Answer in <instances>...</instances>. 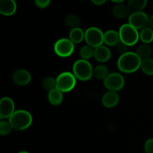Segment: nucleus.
Listing matches in <instances>:
<instances>
[{"mask_svg": "<svg viewBox=\"0 0 153 153\" xmlns=\"http://www.w3.org/2000/svg\"><path fill=\"white\" fill-rule=\"evenodd\" d=\"M111 55V53L109 48L103 45L98 46L94 49V57L99 62H106L110 59Z\"/></svg>", "mask_w": 153, "mask_h": 153, "instance_id": "obj_14", "label": "nucleus"}, {"mask_svg": "<svg viewBox=\"0 0 153 153\" xmlns=\"http://www.w3.org/2000/svg\"><path fill=\"white\" fill-rule=\"evenodd\" d=\"M56 88L62 93L71 91L76 84V78L70 72H63L56 79Z\"/></svg>", "mask_w": 153, "mask_h": 153, "instance_id": "obj_5", "label": "nucleus"}, {"mask_svg": "<svg viewBox=\"0 0 153 153\" xmlns=\"http://www.w3.org/2000/svg\"><path fill=\"white\" fill-rule=\"evenodd\" d=\"M65 23L67 26L73 28H79L81 24V19L77 15L69 14L65 18Z\"/></svg>", "mask_w": 153, "mask_h": 153, "instance_id": "obj_24", "label": "nucleus"}, {"mask_svg": "<svg viewBox=\"0 0 153 153\" xmlns=\"http://www.w3.org/2000/svg\"><path fill=\"white\" fill-rule=\"evenodd\" d=\"M136 29H143L149 25V17L145 12H132L128 16V22Z\"/></svg>", "mask_w": 153, "mask_h": 153, "instance_id": "obj_9", "label": "nucleus"}, {"mask_svg": "<svg viewBox=\"0 0 153 153\" xmlns=\"http://www.w3.org/2000/svg\"><path fill=\"white\" fill-rule=\"evenodd\" d=\"M42 85L43 88L48 91H50L56 88V79L51 76L46 77L42 82Z\"/></svg>", "mask_w": 153, "mask_h": 153, "instance_id": "obj_26", "label": "nucleus"}, {"mask_svg": "<svg viewBox=\"0 0 153 153\" xmlns=\"http://www.w3.org/2000/svg\"><path fill=\"white\" fill-rule=\"evenodd\" d=\"M120 101V96L116 91H108L102 98V103L103 105L108 108L115 107Z\"/></svg>", "mask_w": 153, "mask_h": 153, "instance_id": "obj_12", "label": "nucleus"}, {"mask_svg": "<svg viewBox=\"0 0 153 153\" xmlns=\"http://www.w3.org/2000/svg\"><path fill=\"white\" fill-rule=\"evenodd\" d=\"M32 120L33 118L31 113L22 109L15 111L14 113L9 118V123L12 128L16 131L26 129L31 125Z\"/></svg>", "mask_w": 153, "mask_h": 153, "instance_id": "obj_2", "label": "nucleus"}, {"mask_svg": "<svg viewBox=\"0 0 153 153\" xmlns=\"http://www.w3.org/2000/svg\"><path fill=\"white\" fill-rule=\"evenodd\" d=\"M85 40L87 44L95 49L104 43V33L97 27H90L85 31Z\"/></svg>", "mask_w": 153, "mask_h": 153, "instance_id": "obj_6", "label": "nucleus"}, {"mask_svg": "<svg viewBox=\"0 0 153 153\" xmlns=\"http://www.w3.org/2000/svg\"><path fill=\"white\" fill-rule=\"evenodd\" d=\"M12 80L14 84L19 86L27 85L31 80V73L28 70L23 69L16 70L12 75Z\"/></svg>", "mask_w": 153, "mask_h": 153, "instance_id": "obj_11", "label": "nucleus"}, {"mask_svg": "<svg viewBox=\"0 0 153 153\" xmlns=\"http://www.w3.org/2000/svg\"><path fill=\"white\" fill-rule=\"evenodd\" d=\"M109 75V71L108 67L105 65L100 64V65L97 66L95 68H94V73L93 76L98 80H103L106 79Z\"/></svg>", "mask_w": 153, "mask_h": 153, "instance_id": "obj_18", "label": "nucleus"}, {"mask_svg": "<svg viewBox=\"0 0 153 153\" xmlns=\"http://www.w3.org/2000/svg\"><path fill=\"white\" fill-rule=\"evenodd\" d=\"M16 3L14 0H1L0 13L4 16L13 15L16 10Z\"/></svg>", "mask_w": 153, "mask_h": 153, "instance_id": "obj_13", "label": "nucleus"}, {"mask_svg": "<svg viewBox=\"0 0 153 153\" xmlns=\"http://www.w3.org/2000/svg\"><path fill=\"white\" fill-rule=\"evenodd\" d=\"M15 111V105L10 97H2L0 100V117L1 120L10 118Z\"/></svg>", "mask_w": 153, "mask_h": 153, "instance_id": "obj_10", "label": "nucleus"}, {"mask_svg": "<svg viewBox=\"0 0 153 153\" xmlns=\"http://www.w3.org/2000/svg\"><path fill=\"white\" fill-rule=\"evenodd\" d=\"M141 61L136 52H128L120 55L117 61V67L123 73H134L140 68Z\"/></svg>", "mask_w": 153, "mask_h": 153, "instance_id": "obj_1", "label": "nucleus"}, {"mask_svg": "<svg viewBox=\"0 0 153 153\" xmlns=\"http://www.w3.org/2000/svg\"><path fill=\"white\" fill-rule=\"evenodd\" d=\"M104 85L107 89L111 91H118L122 89L125 84L124 78L120 73H109L106 79L103 81Z\"/></svg>", "mask_w": 153, "mask_h": 153, "instance_id": "obj_8", "label": "nucleus"}, {"mask_svg": "<svg viewBox=\"0 0 153 153\" xmlns=\"http://www.w3.org/2000/svg\"><path fill=\"white\" fill-rule=\"evenodd\" d=\"M149 27L153 29V14L149 17Z\"/></svg>", "mask_w": 153, "mask_h": 153, "instance_id": "obj_32", "label": "nucleus"}, {"mask_svg": "<svg viewBox=\"0 0 153 153\" xmlns=\"http://www.w3.org/2000/svg\"><path fill=\"white\" fill-rule=\"evenodd\" d=\"M73 75L81 81H88L93 76L94 68L88 60L79 59L73 64Z\"/></svg>", "mask_w": 153, "mask_h": 153, "instance_id": "obj_3", "label": "nucleus"}, {"mask_svg": "<svg viewBox=\"0 0 153 153\" xmlns=\"http://www.w3.org/2000/svg\"><path fill=\"white\" fill-rule=\"evenodd\" d=\"M92 2L97 5H102L105 2V0H92Z\"/></svg>", "mask_w": 153, "mask_h": 153, "instance_id": "obj_31", "label": "nucleus"}, {"mask_svg": "<svg viewBox=\"0 0 153 153\" xmlns=\"http://www.w3.org/2000/svg\"><path fill=\"white\" fill-rule=\"evenodd\" d=\"M147 4L146 0H129L127 5L133 12L142 11Z\"/></svg>", "mask_w": 153, "mask_h": 153, "instance_id": "obj_20", "label": "nucleus"}, {"mask_svg": "<svg viewBox=\"0 0 153 153\" xmlns=\"http://www.w3.org/2000/svg\"><path fill=\"white\" fill-rule=\"evenodd\" d=\"M112 13L117 19H123L128 16L130 13V9L128 5L125 4H117L112 9Z\"/></svg>", "mask_w": 153, "mask_h": 153, "instance_id": "obj_16", "label": "nucleus"}, {"mask_svg": "<svg viewBox=\"0 0 153 153\" xmlns=\"http://www.w3.org/2000/svg\"><path fill=\"white\" fill-rule=\"evenodd\" d=\"M94 48L89 45H85L80 49V55L82 59L88 60L94 55Z\"/></svg>", "mask_w": 153, "mask_h": 153, "instance_id": "obj_25", "label": "nucleus"}, {"mask_svg": "<svg viewBox=\"0 0 153 153\" xmlns=\"http://www.w3.org/2000/svg\"><path fill=\"white\" fill-rule=\"evenodd\" d=\"M70 39L74 43H79L85 39V32L81 28H73L70 31Z\"/></svg>", "mask_w": 153, "mask_h": 153, "instance_id": "obj_21", "label": "nucleus"}, {"mask_svg": "<svg viewBox=\"0 0 153 153\" xmlns=\"http://www.w3.org/2000/svg\"><path fill=\"white\" fill-rule=\"evenodd\" d=\"M18 153H29V152H27V151H21V152H19Z\"/></svg>", "mask_w": 153, "mask_h": 153, "instance_id": "obj_34", "label": "nucleus"}, {"mask_svg": "<svg viewBox=\"0 0 153 153\" xmlns=\"http://www.w3.org/2000/svg\"><path fill=\"white\" fill-rule=\"evenodd\" d=\"M152 57H153V49H152Z\"/></svg>", "mask_w": 153, "mask_h": 153, "instance_id": "obj_35", "label": "nucleus"}, {"mask_svg": "<svg viewBox=\"0 0 153 153\" xmlns=\"http://www.w3.org/2000/svg\"><path fill=\"white\" fill-rule=\"evenodd\" d=\"M120 41L119 31L108 30L104 33V43L108 46H116Z\"/></svg>", "mask_w": 153, "mask_h": 153, "instance_id": "obj_15", "label": "nucleus"}, {"mask_svg": "<svg viewBox=\"0 0 153 153\" xmlns=\"http://www.w3.org/2000/svg\"><path fill=\"white\" fill-rule=\"evenodd\" d=\"M75 43L70 38H63L57 40L54 45V51L58 56L68 57L73 53L75 49Z\"/></svg>", "mask_w": 153, "mask_h": 153, "instance_id": "obj_7", "label": "nucleus"}, {"mask_svg": "<svg viewBox=\"0 0 153 153\" xmlns=\"http://www.w3.org/2000/svg\"><path fill=\"white\" fill-rule=\"evenodd\" d=\"M152 49H151L149 45L143 43V44L138 46L137 51H136V53L138 55L139 58L141 59V61H143V60L150 58V55H152Z\"/></svg>", "mask_w": 153, "mask_h": 153, "instance_id": "obj_19", "label": "nucleus"}, {"mask_svg": "<svg viewBox=\"0 0 153 153\" xmlns=\"http://www.w3.org/2000/svg\"><path fill=\"white\" fill-rule=\"evenodd\" d=\"M35 4L40 8H45L50 4V0H35Z\"/></svg>", "mask_w": 153, "mask_h": 153, "instance_id": "obj_30", "label": "nucleus"}, {"mask_svg": "<svg viewBox=\"0 0 153 153\" xmlns=\"http://www.w3.org/2000/svg\"><path fill=\"white\" fill-rule=\"evenodd\" d=\"M112 1H113V2L117 3V4H121V3L123 2V0H112Z\"/></svg>", "mask_w": 153, "mask_h": 153, "instance_id": "obj_33", "label": "nucleus"}, {"mask_svg": "<svg viewBox=\"0 0 153 153\" xmlns=\"http://www.w3.org/2000/svg\"><path fill=\"white\" fill-rule=\"evenodd\" d=\"M47 98L50 104L53 105H58L62 102L64 97H63V93L61 91H60L57 88H55V89L49 91Z\"/></svg>", "mask_w": 153, "mask_h": 153, "instance_id": "obj_17", "label": "nucleus"}, {"mask_svg": "<svg viewBox=\"0 0 153 153\" xmlns=\"http://www.w3.org/2000/svg\"><path fill=\"white\" fill-rule=\"evenodd\" d=\"M120 40L127 46H133L138 41L140 38V34L138 30L130 25L129 23H125L122 25L119 30Z\"/></svg>", "mask_w": 153, "mask_h": 153, "instance_id": "obj_4", "label": "nucleus"}, {"mask_svg": "<svg viewBox=\"0 0 153 153\" xmlns=\"http://www.w3.org/2000/svg\"><path fill=\"white\" fill-rule=\"evenodd\" d=\"M140 69L143 73L148 76H153V58L143 60L140 64Z\"/></svg>", "mask_w": 153, "mask_h": 153, "instance_id": "obj_23", "label": "nucleus"}, {"mask_svg": "<svg viewBox=\"0 0 153 153\" xmlns=\"http://www.w3.org/2000/svg\"><path fill=\"white\" fill-rule=\"evenodd\" d=\"M144 150L146 153H153V138H149L145 142Z\"/></svg>", "mask_w": 153, "mask_h": 153, "instance_id": "obj_29", "label": "nucleus"}, {"mask_svg": "<svg viewBox=\"0 0 153 153\" xmlns=\"http://www.w3.org/2000/svg\"><path fill=\"white\" fill-rule=\"evenodd\" d=\"M140 38L143 43L149 44L153 41V29L148 26L140 31Z\"/></svg>", "mask_w": 153, "mask_h": 153, "instance_id": "obj_22", "label": "nucleus"}, {"mask_svg": "<svg viewBox=\"0 0 153 153\" xmlns=\"http://www.w3.org/2000/svg\"><path fill=\"white\" fill-rule=\"evenodd\" d=\"M12 126L10 123L7 121L1 120L0 122V134L1 135H7L10 133L12 130Z\"/></svg>", "mask_w": 153, "mask_h": 153, "instance_id": "obj_27", "label": "nucleus"}, {"mask_svg": "<svg viewBox=\"0 0 153 153\" xmlns=\"http://www.w3.org/2000/svg\"><path fill=\"white\" fill-rule=\"evenodd\" d=\"M116 49L117 52L120 54V55H123V54L128 52V46L126 44H125L124 43H123L122 41H120L116 45Z\"/></svg>", "mask_w": 153, "mask_h": 153, "instance_id": "obj_28", "label": "nucleus"}]
</instances>
